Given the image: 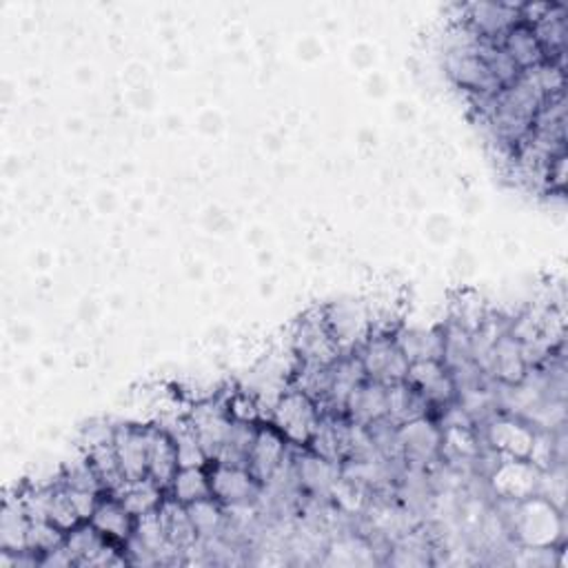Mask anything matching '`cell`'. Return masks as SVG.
<instances>
[{"instance_id":"obj_1","label":"cell","mask_w":568,"mask_h":568,"mask_svg":"<svg viewBox=\"0 0 568 568\" xmlns=\"http://www.w3.org/2000/svg\"><path fill=\"white\" fill-rule=\"evenodd\" d=\"M513 508L502 515L508 535L526 548H555L566 544V513H559L544 497L533 495L519 502L506 499Z\"/></svg>"},{"instance_id":"obj_2","label":"cell","mask_w":568,"mask_h":568,"mask_svg":"<svg viewBox=\"0 0 568 568\" xmlns=\"http://www.w3.org/2000/svg\"><path fill=\"white\" fill-rule=\"evenodd\" d=\"M320 416V407L309 396L290 387L275 402L269 424H273L294 449H307Z\"/></svg>"},{"instance_id":"obj_3","label":"cell","mask_w":568,"mask_h":568,"mask_svg":"<svg viewBox=\"0 0 568 568\" xmlns=\"http://www.w3.org/2000/svg\"><path fill=\"white\" fill-rule=\"evenodd\" d=\"M292 354L298 362L318 367H332L345 356L327 325L325 307L312 309L298 320L292 336Z\"/></svg>"},{"instance_id":"obj_4","label":"cell","mask_w":568,"mask_h":568,"mask_svg":"<svg viewBox=\"0 0 568 568\" xmlns=\"http://www.w3.org/2000/svg\"><path fill=\"white\" fill-rule=\"evenodd\" d=\"M369 380L385 387L404 382L411 362L400 351L393 336H369V340L356 351Z\"/></svg>"},{"instance_id":"obj_5","label":"cell","mask_w":568,"mask_h":568,"mask_svg":"<svg viewBox=\"0 0 568 568\" xmlns=\"http://www.w3.org/2000/svg\"><path fill=\"white\" fill-rule=\"evenodd\" d=\"M187 422L193 429L202 451L207 453L209 462H213L229 435L231 429V416L227 411V391L218 398H209L202 402H196L187 411Z\"/></svg>"},{"instance_id":"obj_6","label":"cell","mask_w":568,"mask_h":568,"mask_svg":"<svg viewBox=\"0 0 568 568\" xmlns=\"http://www.w3.org/2000/svg\"><path fill=\"white\" fill-rule=\"evenodd\" d=\"M457 25H464L484 41L499 43L515 25L522 23L519 3H469L457 8Z\"/></svg>"},{"instance_id":"obj_7","label":"cell","mask_w":568,"mask_h":568,"mask_svg":"<svg viewBox=\"0 0 568 568\" xmlns=\"http://www.w3.org/2000/svg\"><path fill=\"white\" fill-rule=\"evenodd\" d=\"M404 466L429 471L440 462L442 453V429L433 418H420L398 427Z\"/></svg>"},{"instance_id":"obj_8","label":"cell","mask_w":568,"mask_h":568,"mask_svg":"<svg viewBox=\"0 0 568 568\" xmlns=\"http://www.w3.org/2000/svg\"><path fill=\"white\" fill-rule=\"evenodd\" d=\"M327 325L343 354H356L371 334V307L367 303H338L325 307Z\"/></svg>"},{"instance_id":"obj_9","label":"cell","mask_w":568,"mask_h":568,"mask_svg":"<svg viewBox=\"0 0 568 568\" xmlns=\"http://www.w3.org/2000/svg\"><path fill=\"white\" fill-rule=\"evenodd\" d=\"M446 74L464 96H495L502 92L491 70L471 50H451L446 54Z\"/></svg>"},{"instance_id":"obj_10","label":"cell","mask_w":568,"mask_h":568,"mask_svg":"<svg viewBox=\"0 0 568 568\" xmlns=\"http://www.w3.org/2000/svg\"><path fill=\"white\" fill-rule=\"evenodd\" d=\"M407 382L429 402L431 418L438 416L442 409L455 402L457 391L455 382L444 367L442 360H427V362H413L409 367Z\"/></svg>"},{"instance_id":"obj_11","label":"cell","mask_w":568,"mask_h":568,"mask_svg":"<svg viewBox=\"0 0 568 568\" xmlns=\"http://www.w3.org/2000/svg\"><path fill=\"white\" fill-rule=\"evenodd\" d=\"M211 495L222 506H246L262 497V484L244 466L209 464Z\"/></svg>"},{"instance_id":"obj_12","label":"cell","mask_w":568,"mask_h":568,"mask_svg":"<svg viewBox=\"0 0 568 568\" xmlns=\"http://www.w3.org/2000/svg\"><path fill=\"white\" fill-rule=\"evenodd\" d=\"M539 473L541 471L537 466H533L528 460L502 455L499 464L488 475V482L499 499L519 502V499L537 495Z\"/></svg>"},{"instance_id":"obj_13","label":"cell","mask_w":568,"mask_h":568,"mask_svg":"<svg viewBox=\"0 0 568 568\" xmlns=\"http://www.w3.org/2000/svg\"><path fill=\"white\" fill-rule=\"evenodd\" d=\"M533 438H535V429L515 416L497 413L493 420L484 424L486 446H491L493 451L506 457L526 460L533 446Z\"/></svg>"},{"instance_id":"obj_14","label":"cell","mask_w":568,"mask_h":568,"mask_svg":"<svg viewBox=\"0 0 568 568\" xmlns=\"http://www.w3.org/2000/svg\"><path fill=\"white\" fill-rule=\"evenodd\" d=\"M292 449L294 446L280 435V431L273 424L264 422L257 429V438L251 449L246 469L264 486L275 475V471L284 464V460L292 455Z\"/></svg>"},{"instance_id":"obj_15","label":"cell","mask_w":568,"mask_h":568,"mask_svg":"<svg viewBox=\"0 0 568 568\" xmlns=\"http://www.w3.org/2000/svg\"><path fill=\"white\" fill-rule=\"evenodd\" d=\"M114 446L127 482L147 477L149 469V427L120 424L114 429Z\"/></svg>"},{"instance_id":"obj_16","label":"cell","mask_w":568,"mask_h":568,"mask_svg":"<svg viewBox=\"0 0 568 568\" xmlns=\"http://www.w3.org/2000/svg\"><path fill=\"white\" fill-rule=\"evenodd\" d=\"M294 451V469L301 491L309 497H332V491L340 480V464H334L309 449Z\"/></svg>"},{"instance_id":"obj_17","label":"cell","mask_w":568,"mask_h":568,"mask_svg":"<svg viewBox=\"0 0 568 568\" xmlns=\"http://www.w3.org/2000/svg\"><path fill=\"white\" fill-rule=\"evenodd\" d=\"M365 380H367V374L362 369L358 354H345L336 365H332V382H329L327 398L320 404V411L329 416H345L351 393Z\"/></svg>"},{"instance_id":"obj_18","label":"cell","mask_w":568,"mask_h":568,"mask_svg":"<svg viewBox=\"0 0 568 568\" xmlns=\"http://www.w3.org/2000/svg\"><path fill=\"white\" fill-rule=\"evenodd\" d=\"M178 471H180V462H178V451L171 433L160 424H149L147 477H151L167 493Z\"/></svg>"},{"instance_id":"obj_19","label":"cell","mask_w":568,"mask_h":568,"mask_svg":"<svg viewBox=\"0 0 568 568\" xmlns=\"http://www.w3.org/2000/svg\"><path fill=\"white\" fill-rule=\"evenodd\" d=\"M349 429L351 422L345 416L323 413L307 449L334 464H343L349 449Z\"/></svg>"},{"instance_id":"obj_20","label":"cell","mask_w":568,"mask_h":568,"mask_svg":"<svg viewBox=\"0 0 568 568\" xmlns=\"http://www.w3.org/2000/svg\"><path fill=\"white\" fill-rule=\"evenodd\" d=\"M90 522L98 528L103 537L118 546H125L136 530V517L125 508V504L114 493H105L101 497Z\"/></svg>"},{"instance_id":"obj_21","label":"cell","mask_w":568,"mask_h":568,"mask_svg":"<svg viewBox=\"0 0 568 568\" xmlns=\"http://www.w3.org/2000/svg\"><path fill=\"white\" fill-rule=\"evenodd\" d=\"M546 61L566 63V41H568V12L564 6L550 3L544 17L530 25Z\"/></svg>"},{"instance_id":"obj_22","label":"cell","mask_w":568,"mask_h":568,"mask_svg":"<svg viewBox=\"0 0 568 568\" xmlns=\"http://www.w3.org/2000/svg\"><path fill=\"white\" fill-rule=\"evenodd\" d=\"M396 343L404 358L413 362H427V360H442L444 354V329L440 327H400L396 332Z\"/></svg>"},{"instance_id":"obj_23","label":"cell","mask_w":568,"mask_h":568,"mask_svg":"<svg viewBox=\"0 0 568 568\" xmlns=\"http://www.w3.org/2000/svg\"><path fill=\"white\" fill-rule=\"evenodd\" d=\"M345 418L360 427H371L387 418V387L374 380H365L349 398Z\"/></svg>"},{"instance_id":"obj_24","label":"cell","mask_w":568,"mask_h":568,"mask_svg":"<svg viewBox=\"0 0 568 568\" xmlns=\"http://www.w3.org/2000/svg\"><path fill=\"white\" fill-rule=\"evenodd\" d=\"M30 524L32 519L25 511L21 491L17 495H8L3 504V515H0V550H25Z\"/></svg>"},{"instance_id":"obj_25","label":"cell","mask_w":568,"mask_h":568,"mask_svg":"<svg viewBox=\"0 0 568 568\" xmlns=\"http://www.w3.org/2000/svg\"><path fill=\"white\" fill-rule=\"evenodd\" d=\"M526 374L528 367L522 356V345L511 334H504L493 349L488 378L499 385H517L524 380Z\"/></svg>"},{"instance_id":"obj_26","label":"cell","mask_w":568,"mask_h":568,"mask_svg":"<svg viewBox=\"0 0 568 568\" xmlns=\"http://www.w3.org/2000/svg\"><path fill=\"white\" fill-rule=\"evenodd\" d=\"M420 418H431L429 402L404 380L387 387V420L396 427Z\"/></svg>"},{"instance_id":"obj_27","label":"cell","mask_w":568,"mask_h":568,"mask_svg":"<svg viewBox=\"0 0 568 568\" xmlns=\"http://www.w3.org/2000/svg\"><path fill=\"white\" fill-rule=\"evenodd\" d=\"M158 513H160V517H162V522H165V528H167V535H169L171 546H173L180 555H185L191 546L198 544L200 537H198V530H196V526H193V522H191L189 511H187L185 504H180V502H176L173 497L167 495L165 502L160 504Z\"/></svg>"},{"instance_id":"obj_28","label":"cell","mask_w":568,"mask_h":568,"mask_svg":"<svg viewBox=\"0 0 568 568\" xmlns=\"http://www.w3.org/2000/svg\"><path fill=\"white\" fill-rule=\"evenodd\" d=\"M499 45L504 48V52L508 54V59L517 65L519 72H526V70H533L537 65H541L546 59H544V52L539 48V41L533 32L530 25L526 23H519L515 25L502 41Z\"/></svg>"},{"instance_id":"obj_29","label":"cell","mask_w":568,"mask_h":568,"mask_svg":"<svg viewBox=\"0 0 568 568\" xmlns=\"http://www.w3.org/2000/svg\"><path fill=\"white\" fill-rule=\"evenodd\" d=\"M125 508L138 519L143 515H149L154 511L160 508V504L165 502L167 493L151 480V477H143V480H134V482H125L120 486V491L114 493Z\"/></svg>"},{"instance_id":"obj_30","label":"cell","mask_w":568,"mask_h":568,"mask_svg":"<svg viewBox=\"0 0 568 568\" xmlns=\"http://www.w3.org/2000/svg\"><path fill=\"white\" fill-rule=\"evenodd\" d=\"M260 424H244V422H231L229 435L218 453V457L211 464H227V466H244L249 464L251 449L255 444Z\"/></svg>"},{"instance_id":"obj_31","label":"cell","mask_w":568,"mask_h":568,"mask_svg":"<svg viewBox=\"0 0 568 568\" xmlns=\"http://www.w3.org/2000/svg\"><path fill=\"white\" fill-rule=\"evenodd\" d=\"M83 451L90 457L94 471L98 473V477L105 486V493L120 491V486L127 480H125V473L120 469V460H118V453H116V446H114V438L105 440V442H98V444H92Z\"/></svg>"},{"instance_id":"obj_32","label":"cell","mask_w":568,"mask_h":568,"mask_svg":"<svg viewBox=\"0 0 568 568\" xmlns=\"http://www.w3.org/2000/svg\"><path fill=\"white\" fill-rule=\"evenodd\" d=\"M169 497H173L176 502L189 506L193 502L213 497L211 495V480H209V466L200 469V466H187L180 469L167 491Z\"/></svg>"},{"instance_id":"obj_33","label":"cell","mask_w":568,"mask_h":568,"mask_svg":"<svg viewBox=\"0 0 568 568\" xmlns=\"http://www.w3.org/2000/svg\"><path fill=\"white\" fill-rule=\"evenodd\" d=\"M187 511H189V517H191L200 539H213V537H222L227 533V526H229L227 511L215 497L193 502L187 506Z\"/></svg>"},{"instance_id":"obj_34","label":"cell","mask_w":568,"mask_h":568,"mask_svg":"<svg viewBox=\"0 0 568 568\" xmlns=\"http://www.w3.org/2000/svg\"><path fill=\"white\" fill-rule=\"evenodd\" d=\"M442 329H444L442 362L449 369V374H455V371H462V369L475 365L473 354H471V334L451 320H446V325H442Z\"/></svg>"},{"instance_id":"obj_35","label":"cell","mask_w":568,"mask_h":568,"mask_svg":"<svg viewBox=\"0 0 568 568\" xmlns=\"http://www.w3.org/2000/svg\"><path fill=\"white\" fill-rule=\"evenodd\" d=\"M165 427L173 442H176V451H178V462H180V469H187V466H200V469H207L211 462L207 457V453L202 451L193 429L189 427L187 418H180L173 422V427H167V424H160Z\"/></svg>"},{"instance_id":"obj_36","label":"cell","mask_w":568,"mask_h":568,"mask_svg":"<svg viewBox=\"0 0 568 568\" xmlns=\"http://www.w3.org/2000/svg\"><path fill=\"white\" fill-rule=\"evenodd\" d=\"M109 539L98 533V528L92 522H81L76 528L67 533L65 546L70 548L74 564L85 566Z\"/></svg>"},{"instance_id":"obj_37","label":"cell","mask_w":568,"mask_h":568,"mask_svg":"<svg viewBox=\"0 0 568 568\" xmlns=\"http://www.w3.org/2000/svg\"><path fill=\"white\" fill-rule=\"evenodd\" d=\"M61 484L65 488H78V491H92V493H105V486L98 477V473L94 471L90 457L85 455V451H81L78 460H70L61 466Z\"/></svg>"},{"instance_id":"obj_38","label":"cell","mask_w":568,"mask_h":568,"mask_svg":"<svg viewBox=\"0 0 568 568\" xmlns=\"http://www.w3.org/2000/svg\"><path fill=\"white\" fill-rule=\"evenodd\" d=\"M488 307L482 301V296L473 294V292H464L457 296V301L451 307V316L449 320L455 323L457 327L466 329L469 334H473L475 329H480V325L486 320L488 316Z\"/></svg>"},{"instance_id":"obj_39","label":"cell","mask_w":568,"mask_h":568,"mask_svg":"<svg viewBox=\"0 0 568 568\" xmlns=\"http://www.w3.org/2000/svg\"><path fill=\"white\" fill-rule=\"evenodd\" d=\"M65 539H67V533L56 524H52L50 519H34L28 530V550L41 555L43 559V555L63 546Z\"/></svg>"},{"instance_id":"obj_40","label":"cell","mask_w":568,"mask_h":568,"mask_svg":"<svg viewBox=\"0 0 568 568\" xmlns=\"http://www.w3.org/2000/svg\"><path fill=\"white\" fill-rule=\"evenodd\" d=\"M48 519L52 524H56L59 528H63L65 533H70L72 528H76L83 519L81 515L76 513L70 495H67V488L61 484V477L59 482L54 484V491H52V497H50V508H48Z\"/></svg>"},{"instance_id":"obj_41","label":"cell","mask_w":568,"mask_h":568,"mask_svg":"<svg viewBox=\"0 0 568 568\" xmlns=\"http://www.w3.org/2000/svg\"><path fill=\"white\" fill-rule=\"evenodd\" d=\"M227 411L231 420L244 422V424H262V413L255 396L246 389L227 391Z\"/></svg>"},{"instance_id":"obj_42","label":"cell","mask_w":568,"mask_h":568,"mask_svg":"<svg viewBox=\"0 0 568 568\" xmlns=\"http://www.w3.org/2000/svg\"><path fill=\"white\" fill-rule=\"evenodd\" d=\"M67 495H70V499H72L76 513L81 515V519H83V522H90L92 515H94V511H96V506H98V502H101V497H103L105 493H92V491L67 488Z\"/></svg>"}]
</instances>
